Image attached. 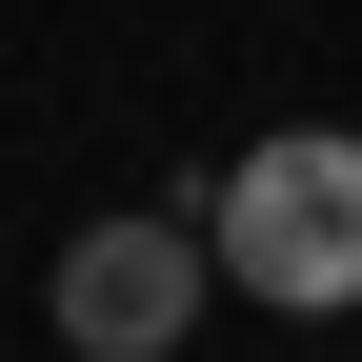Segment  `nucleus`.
Segmentation results:
<instances>
[{
    "label": "nucleus",
    "mask_w": 362,
    "mask_h": 362,
    "mask_svg": "<svg viewBox=\"0 0 362 362\" xmlns=\"http://www.w3.org/2000/svg\"><path fill=\"white\" fill-rule=\"evenodd\" d=\"M202 262L242 302H282V322H342V302H362V141H342V121L242 141L221 202H202Z\"/></svg>",
    "instance_id": "1"
},
{
    "label": "nucleus",
    "mask_w": 362,
    "mask_h": 362,
    "mask_svg": "<svg viewBox=\"0 0 362 362\" xmlns=\"http://www.w3.org/2000/svg\"><path fill=\"white\" fill-rule=\"evenodd\" d=\"M202 282H221L202 221H81L40 302H61V342H81V362H161L181 322H202Z\"/></svg>",
    "instance_id": "2"
}]
</instances>
